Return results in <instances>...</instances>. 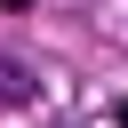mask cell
Returning a JSON list of instances; mask_svg holds the SVG:
<instances>
[{
	"instance_id": "1",
	"label": "cell",
	"mask_w": 128,
	"mask_h": 128,
	"mask_svg": "<svg viewBox=\"0 0 128 128\" xmlns=\"http://www.w3.org/2000/svg\"><path fill=\"white\" fill-rule=\"evenodd\" d=\"M0 104H32V72L0 56Z\"/></svg>"
},
{
	"instance_id": "2",
	"label": "cell",
	"mask_w": 128,
	"mask_h": 128,
	"mask_svg": "<svg viewBox=\"0 0 128 128\" xmlns=\"http://www.w3.org/2000/svg\"><path fill=\"white\" fill-rule=\"evenodd\" d=\"M112 120H120V128H128V96H120V112H112Z\"/></svg>"
},
{
	"instance_id": "3",
	"label": "cell",
	"mask_w": 128,
	"mask_h": 128,
	"mask_svg": "<svg viewBox=\"0 0 128 128\" xmlns=\"http://www.w3.org/2000/svg\"><path fill=\"white\" fill-rule=\"evenodd\" d=\"M0 8H32V0H0Z\"/></svg>"
}]
</instances>
